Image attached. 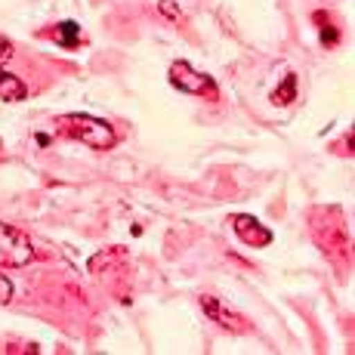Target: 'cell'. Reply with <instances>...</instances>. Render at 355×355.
I'll use <instances>...</instances> for the list:
<instances>
[{"label":"cell","mask_w":355,"mask_h":355,"mask_svg":"<svg viewBox=\"0 0 355 355\" xmlns=\"http://www.w3.org/2000/svg\"><path fill=\"white\" fill-rule=\"evenodd\" d=\"M56 124H59V130H62L65 136H71V139L84 142V146H90V148H99V152L114 148V142H118V133L112 130L108 121L93 118V114H84V112L62 114Z\"/></svg>","instance_id":"6da1fadb"},{"label":"cell","mask_w":355,"mask_h":355,"mask_svg":"<svg viewBox=\"0 0 355 355\" xmlns=\"http://www.w3.org/2000/svg\"><path fill=\"white\" fill-rule=\"evenodd\" d=\"M170 84H173L180 93H189V96H204L210 102L220 99V87H216V80L204 71H195V68L189 62H182V59L170 65Z\"/></svg>","instance_id":"7a4b0ae2"},{"label":"cell","mask_w":355,"mask_h":355,"mask_svg":"<svg viewBox=\"0 0 355 355\" xmlns=\"http://www.w3.org/2000/svg\"><path fill=\"white\" fill-rule=\"evenodd\" d=\"M34 259V248L31 238L25 232H19L10 223H0V266H10V269H19V266H28Z\"/></svg>","instance_id":"3957f363"},{"label":"cell","mask_w":355,"mask_h":355,"mask_svg":"<svg viewBox=\"0 0 355 355\" xmlns=\"http://www.w3.org/2000/svg\"><path fill=\"white\" fill-rule=\"evenodd\" d=\"M201 306H204V312H207V315L214 318L220 327H226V331H232V334H244V331H248V322H244L241 312H235L229 303H223V300L214 297V293H204Z\"/></svg>","instance_id":"277c9868"},{"label":"cell","mask_w":355,"mask_h":355,"mask_svg":"<svg viewBox=\"0 0 355 355\" xmlns=\"http://www.w3.org/2000/svg\"><path fill=\"white\" fill-rule=\"evenodd\" d=\"M232 229H235V235L241 238L248 248H266V244H272V229H266L257 216L235 214L232 216Z\"/></svg>","instance_id":"5b68a950"},{"label":"cell","mask_w":355,"mask_h":355,"mask_svg":"<svg viewBox=\"0 0 355 355\" xmlns=\"http://www.w3.org/2000/svg\"><path fill=\"white\" fill-rule=\"evenodd\" d=\"M28 96V87H25V80L19 78V74H10L0 68V99L3 102H22Z\"/></svg>","instance_id":"8992f818"},{"label":"cell","mask_w":355,"mask_h":355,"mask_svg":"<svg viewBox=\"0 0 355 355\" xmlns=\"http://www.w3.org/2000/svg\"><path fill=\"white\" fill-rule=\"evenodd\" d=\"M53 37H56V44L59 46H65V50H71V46H78L80 44V25L78 22H59L56 25V31H53Z\"/></svg>","instance_id":"52a82bcc"},{"label":"cell","mask_w":355,"mask_h":355,"mask_svg":"<svg viewBox=\"0 0 355 355\" xmlns=\"http://www.w3.org/2000/svg\"><path fill=\"white\" fill-rule=\"evenodd\" d=\"M297 99V74H284V80L272 90V102L275 105H291Z\"/></svg>","instance_id":"ba28073f"},{"label":"cell","mask_w":355,"mask_h":355,"mask_svg":"<svg viewBox=\"0 0 355 355\" xmlns=\"http://www.w3.org/2000/svg\"><path fill=\"white\" fill-rule=\"evenodd\" d=\"M10 300H12V282L3 275V272H0V306H6Z\"/></svg>","instance_id":"9c48e42d"},{"label":"cell","mask_w":355,"mask_h":355,"mask_svg":"<svg viewBox=\"0 0 355 355\" xmlns=\"http://www.w3.org/2000/svg\"><path fill=\"white\" fill-rule=\"evenodd\" d=\"M318 28H322V44L324 46H334V44H337V40H340V34H337V28H334V25H318Z\"/></svg>","instance_id":"30bf717a"},{"label":"cell","mask_w":355,"mask_h":355,"mask_svg":"<svg viewBox=\"0 0 355 355\" xmlns=\"http://www.w3.org/2000/svg\"><path fill=\"white\" fill-rule=\"evenodd\" d=\"M10 59H12V40L0 34V68H3L6 62H10Z\"/></svg>","instance_id":"8fae6325"},{"label":"cell","mask_w":355,"mask_h":355,"mask_svg":"<svg viewBox=\"0 0 355 355\" xmlns=\"http://www.w3.org/2000/svg\"><path fill=\"white\" fill-rule=\"evenodd\" d=\"M158 10H161L167 19H180V6H176V3H170V0H161V3H158Z\"/></svg>","instance_id":"7c38bea8"}]
</instances>
